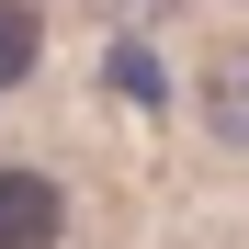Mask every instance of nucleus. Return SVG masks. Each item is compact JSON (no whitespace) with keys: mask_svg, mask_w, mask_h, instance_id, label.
<instances>
[{"mask_svg":"<svg viewBox=\"0 0 249 249\" xmlns=\"http://www.w3.org/2000/svg\"><path fill=\"white\" fill-rule=\"evenodd\" d=\"M68 227H79L68 170H46V159H0V249H68Z\"/></svg>","mask_w":249,"mask_h":249,"instance_id":"f257e3e1","label":"nucleus"},{"mask_svg":"<svg viewBox=\"0 0 249 249\" xmlns=\"http://www.w3.org/2000/svg\"><path fill=\"white\" fill-rule=\"evenodd\" d=\"M193 136L249 170V34H227V46L193 57Z\"/></svg>","mask_w":249,"mask_h":249,"instance_id":"f03ea898","label":"nucleus"},{"mask_svg":"<svg viewBox=\"0 0 249 249\" xmlns=\"http://www.w3.org/2000/svg\"><path fill=\"white\" fill-rule=\"evenodd\" d=\"M34 68H46V0H0V91H23Z\"/></svg>","mask_w":249,"mask_h":249,"instance_id":"7ed1b4c3","label":"nucleus"},{"mask_svg":"<svg viewBox=\"0 0 249 249\" xmlns=\"http://www.w3.org/2000/svg\"><path fill=\"white\" fill-rule=\"evenodd\" d=\"M79 12H91V23H113V34H136V23H159V12H170V0H79Z\"/></svg>","mask_w":249,"mask_h":249,"instance_id":"20e7f679","label":"nucleus"},{"mask_svg":"<svg viewBox=\"0 0 249 249\" xmlns=\"http://www.w3.org/2000/svg\"><path fill=\"white\" fill-rule=\"evenodd\" d=\"M238 12H249V0H238Z\"/></svg>","mask_w":249,"mask_h":249,"instance_id":"39448f33","label":"nucleus"}]
</instances>
